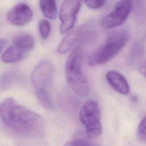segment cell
<instances>
[{"label": "cell", "instance_id": "cell-20", "mask_svg": "<svg viewBox=\"0 0 146 146\" xmlns=\"http://www.w3.org/2000/svg\"><path fill=\"white\" fill-rule=\"evenodd\" d=\"M5 44V41L3 39H0V53Z\"/></svg>", "mask_w": 146, "mask_h": 146}, {"label": "cell", "instance_id": "cell-3", "mask_svg": "<svg viewBox=\"0 0 146 146\" xmlns=\"http://www.w3.org/2000/svg\"><path fill=\"white\" fill-rule=\"evenodd\" d=\"M83 50L76 47L72 51L66 63L67 80L73 91L79 96H85L89 91V84L82 71Z\"/></svg>", "mask_w": 146, "mask_h": 146}, {"label": "cell", "instance_id": "cell-11", "mask_svg": "<svg viewBox=\"0 0 146 146\" xmlns=\"http://www.w3.org/2000/svg\"><path fill=\"white\" fill-rule=\"evenodd\" d=\"M25 51L18 47L12 46L7 48L2 56V60L6 63H12L21 60L24 55Z\"/></svg>", "mask_w": 146, "mask_h": 146}, {"label": "cell", "instance_id": "cell-7", "mask_svg": "<svg viewBox=\"0 0 146 146\" xmlns=\"http://www.w3.org/2000/svg\"><path fill=\"white\" fill-rule=\"evenodd\" d=\"M83 0H64L59 11V19L61 24L59 27L60 34H64L74 27L77 16Z\"/></svg>", "mask_w": 146, "mask_h": 146}, {"label": "cell", "instance_id": "cell-17", "mask_svg": "<svg viewBox=\"0 0 146 146\" xmlns=\"http://www.w3.org/2000/svg\"><path fill=\"white\" fill-rule=\"evenodd\" d=\"M66 146H99L96 144L92 143L87 140L83 139H78L70 141Z\"/></svg>", "mask_w": 146, "mask_h": 146}, {"label": "cell", "instance_id": "cell-14", "mask_svg": "<svg viewBox=\"0 0 146 146\" xmlns=\"http://www.w3.org/2000/svg\"><path fill=\"white\" fill-rule=\"evenodd\" d=\"M39 31L43 39H46L51 32V25L47 19H42L38 24Z\"/></svg>", "mask_w": 146, "mask_h": 146}, {"label": "cell", "instance_id": "cell-19", "mask_svg": "<svg viewBox=\"0 0 146 146\" xmlns=\"http://www.w3.org/2000/svg\"><path fill=\"white\" fill-rule=\"evenodd\" d=\"M139 70L141 75L146 79V59L140 64Z\"/></svg>", "mask_w": 146, "mask_h": 146}, {"label": "cell", "instance_id": "cell-6", "mask_svg": "<svg viewBox=\"0 0 146 146\" xmlns=\"http://www.w3.org/2000/svg\"><path fill=\"white\" fill-rule=\"evenodd\" d=\"M79 119L85 127L88 137L94 138L100 135V110L96 102L90 100L86 102L80 111Z\"/></svg>", "mask_w": 146, "mask_h": 146}, {"label": "cell", "instance_id": "cell-9", "mask_svg": "<svg viewBox=\"0 0 146 146\" xmlns=\"http://www.w3.org/2000/svg\"><path fill=\"white\" fill-rule=\"evenodd\" d=\"M33 16V11L29 5L19 3L7 12V19L13 25L23 26L31 21Z\"/></svg>", "mask_w": 146, "mask_h": 146}, {"label": "cell", "instance_id": "cell-2", "mask_svg": "<svg viewBox=\"0 0 146 146\" xmlns=\"http://www.w3.org/2000/svg\"><path fill=\"white\" fill-rule=\"evenodd\" d=\"M54 74L52 63L47 60L40 62L31 74V83L40 104L48 110H53L54 104L49 93Z\"/></svg>", "mask_w": 146, "mask_h": 146}, {"label": "cell", "instance_id": "cell-13", "mask_svg": "<svg viewBox=\"0 0 146 146\" xmlns=\"http://www.w3.org/2000/svg\"><path fill=\"white\" fill-rule=\"evenodd\" d=\"M39 6L44 17L49 19H54L58 14L56 0H39Z\"/></svg>", "mask_w": 146, "mask_h": 146}, {"label": "cell", "instance_id": "cell-12", "mask_svg": "<svg viewBox=\"0 0 146 146\" xmlns=\"http://www.w3.org/2000/svg\"><path fill=\"white\" fill-rule=\"evenodd\" d=\"M13 43L14 46L26 52L33 48L34 45V39L29 34L21 33L14 38Z\"/></svg>", "mask_w": 146, "mask_h": 146}, {"label": "cell", "instance_id": "cell-1", "mask_svg": "<svg viewBox=\"0 0 146 146\" xmlns=\"http://www.w3.org/2000/svg\"><path fill=\"white\" fill-rule=\"evenodd\" d=\"M0 117L10 128L23 136L38 137L44 131L43 119L11 98L6 99L0 103Z\"/></svg>", "mask_w": 146, "mask_h": 146}, {"label": "cell", "instance_id": "cell-8", "mask_svg": "<svg viewBox=\"0 0 146 146\" xmlns=\"http://www.w3.org/2000/svg\"><path fill=\"white\" fill-rule=\"evenodd\" d=\"M132 7V0H120L113 10L105 16L101 26L104 29H111L122 25L127 19Z\"/></svg>", "mask_w": 146, "mask_h": 146}, {"label": "cell", "instance_id": "cell-5", "mask_svg": "<svg viewBox=\"0 0 146 146\" xmlns=\"http://www.w3.org/2000/svg\"><path fill=\"white\" fill-rule=\"evenodd\" d=\"M96 34L95 25L86 23L68 32L60 42L57 51L59 54H66L80 45L91 42L95 38Z\"/></svg>", "mask_w": 146, "mask_h": 146}, {"label": "cell", "instance_id": "cell-15", "mask_svg": "<svg viewBox=\"0 0 146 146\" xmlns=\"http://www.w3.org/2000/svg\"><path fill=\"white\" fill-rule=\"evenodd\" d=\"M144 51V48L143 45L141 44H136L134 46L133 48L131 54L130 60L132 62H136V60H139L143 55Z\"/></svg>", "mask_w": 146, "mask_h": 146}, {"label": "cell", "instance_id": "cell-10", "mask_svg": "<svg viewBox=\"0 0 146 146\" xmlns=\"http://www.w3.org/2000/svg\"><path fill=\"white\" fill-rule=\"evenodd\" d=\"M106 76L108 82L116 91L123 95L129 94V84L121 74L115 71H110L106 74Z\"/></svg>", "mask_w": 146, "mask_h": 146}, {"label": "cell", "instance_id": "cell-4", "mask_svg": "<svg viewBox=\"0 0 146 146\" xmlns=\"http://www.w3.org/2000/svg\"><path fill=\"white\" fill-rule=\"evenodd\" d=\"M129 37V33L126 30H117L111 33L104 43L90 56L88 64L93 66L107 62L122 49Z\"/></svg>", "mask_w": 146, "mask_h": 146}, {"label": "cell", "instance_id": "cell-16", "mask_svg": "<svg viewBox=\"0 0 146 146\" xmlns=\"http://www.w3.org/2000/svg\"><path fill=\"white\" fill-rule=\"evenodd\" d=\"M138 139L142 142L146 143V117L140 122L137 128Z\"/></svg>", "mask_w": 146, "mask_h": 146}, {"label": "cell", "instance_id": "cell-18", "mask_svg": "<svg viewBox=\"0 0 146 146\" xmlns=\"http://www.w3.org/2000/svg\"><path fill=\"white\" fill-rule=\"evenodd\" d=\"M86 5L92 9H98L102 7L107 0H83Z\"/></svg>", "mask_w": 146, "mask_h": 146}]
</instances>
